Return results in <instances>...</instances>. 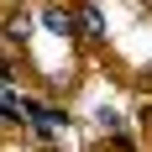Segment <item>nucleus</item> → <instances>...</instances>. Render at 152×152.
<instances>
[{"label": "nucleus", "instance_id": "obj_3", "mask_svg": "<svg viewBox=\"0 0 152 152\" xmlns=\"http://www.w3.org/2000/svg\"><path fill=\"white\" fill-rule=\"evenodd\" d=\"M0 115H5V121H16V115H21V105L11 100V89H5V84H0Z\"/></svg>", "mask_w": 152, "mask_h": 152}, {"label": "nucleus", "instance_id": "obj_2", "mask_svg": "<svg viewBox=\"0 0 152 152\" xmlns=\"http://www.w3.org/2000/svg\"><path fill=\"white\" fill-rule=\"evenodd\" d=\"M74 26H84V37H89V42H100V37H105V21H100V11H94V5H79V11H74Z\"/></svg>", "mask_w": 152, "mask_h": 152}, {"label": "nucleus", "instance_id": "obj_1", "mask_svg": "<svg viewBox=\"0 0 152 152\" xmlns=\"http://www.w3.org/2000/svg\"><path fill=\"white\" fill-rule=\"evenodd\" d=\"M42 21H47V31L74 37V11H68V5H47V11H42Z\"/></svg>", "mask_w": 152, "mask_h": 152}]
</instances>
